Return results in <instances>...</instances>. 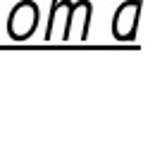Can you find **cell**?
Segmentation results:
<instances>
[{
  "label": "cell",
  "instance_id": "1",
  "mask_svg": "<svg viewBox=\"0 0 155 160\" xmlns=\"http://www.w3.org/2000/svg\"><path fill=\"white\" fill-rule=\"evenodd\" d=\"M19 24H24V36L34 31V27H36V7L34 5L27 7V17H22V7H17L12 12V17H10V31H14Z\"/></svg>",
  "mask_w": 155,
  "mask_h": 160
}]
</instances>
